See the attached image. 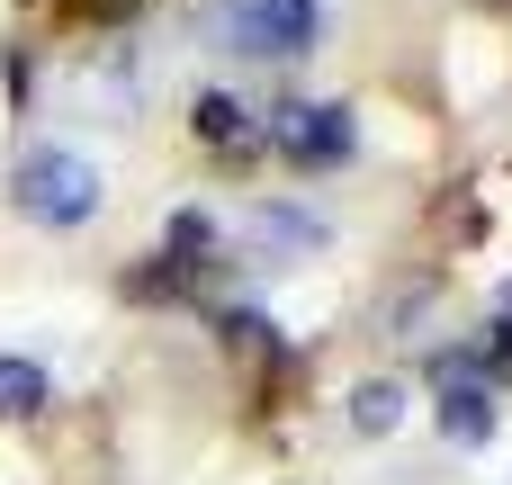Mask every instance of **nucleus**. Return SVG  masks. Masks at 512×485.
Returning a JSON list of instances; mask_svg holds the SVG:
<instances>
[{
  "label": "nucleus",
  "instance_id": "f257e3e1",
  "mask_svg": "<svg viewBox=\"0 0 512 485\" xmlns=\"http://www.w3.org/2000/svg\"><path fill=\"white\" fill-rule=\"evenodd\" d=\"M18 207H27L36 225H90V216H99V171H90L81 153L45 144V153L18 162Z\"/></svg>",
  "mask_w": 512,
  "mask_h": 485
},
{
  "label": "nucleus",
  "instance_id": "f03ea898",
  "mask_svg": "<svg viewBox=\"0 0 512 485\" xmlns=\"http://www.w3.org/2000/svg\"><path fill=\"white\" fill-rule=\"evenodd\" d=\"M270 144H279L297 171H333V162H351L360 126H351V108H342V99H288V108H279V126H270Z\"/></svg>",
  "mask_w": 512,
  "mask_h": 485
},
{
  "label": "nucleus",
  "instance_id": "7ed1b4c3",
  "mask_svg": "<svg viewBox=\"0 0 512 485\" xmlns=\"http://www.w3.org/2000/svg\"><path fill=\"white\" fill-rule=\"evenodd\" d=\"M315 0H243L234 9V45H252V54H270V63H288V54H306L315 45Z\"/></svg>",
  "mask_w": 512,
  "mask_h": 485
},
{
  "label": "nucleus",
  "instance_id": "20e7f679",
  "mask_svg": "<svg viewBox=\"0 0 512 485\" xmlns=\"http://www.w3.org/2000/svg\"><path fill=\"white\" fill-rule=\"evenodd\" d=\"M441 432H450L459 450H477V441L495 432V387H486L477 360H441Z\"/></svg>",
  "mask_w": 512,
  "mask_h": 485
},
{
  "label": "nucleus",
  "instance_id": "39448f33",
  "mask_svg": "<svg viewBox=\"0 0 512 485\" xmlns=\"http://www.w3.org/2000/svg\"><path fill=\"white\" fill-rule=\"evenodd\" d=\"M189 126H198V144H207V153H252V144H261V126H252V108H243L234 90H198Z\"/></svg>",
  "mask_w": 512,
  "mask_h": 485
},
{
  "label": "nucleus",
  "instance_id": "423d86ee",
  "mask_svg": "<svg viewBox=\"0 0 512 485\" xmlns=\"http://www.w3.org/2000/svg\"><path fill=\"white\" fill-rule=\"evenodd\" d=\"M45 396H54V387H45V369H36L27 351H9V360H0V423H27V414H45Z\"/></svg>",
  "mask_w": 512,
  "mask_h": 485
},
{
  "label": "nucleus",
  "instance_id": "0eeeda50",
  "mask_svg": "<svg viewBox=\"0 0 512 485\" xmlns=\"http://www.w3.org/2000/svg\"><path fill=\"white\" fill-rule=\"evenodd\" d=\"M396 423H405V387H396V378H360V387H351V432L378 441V432H396Z\"/></svg>",
  "mask_w": 512,
  "mask_h": 485
},
{
  "label": "nucleus",
  "instance_id": "6e6552de",
  "mask_svg": "<svg viewBox=\"0 0 512 485\" xmlns=\"http://www.w3.org/2000/svg\"><path fill=\"white\" fill-rule=\"evenodd\" d=\"M252 234H261L270 252H315V243H324V225L297 216V207H252Z\"/></svg>",
  "mask_w": 512,
  "mask_h": 485
},
{
  "label": "nucleus",
  "instance_id": "1a4fd4ad",
  "mask_svg": "<svg viewBox=\"0 0 512 485\" xmlns=\"http://www.w3.org/2000/svg\"><path fill=\"white\" fill-rule=\"evenodd\" d=\"M225 342H234L243 360H270V351H279V333H270V315H225Z\"/></svg>",
  "mask_w": 512,
  "mask_h": 485
},
{
  "label": "nucleus",
  "instance_id": "9d476101",
  "mask_svg": "<svg viewBox=\"0 0 512 485\" xmlns=\"http://www.w3.org/2000/svg\"><path fill=\"white\" fill-rule=\"evenodd\" d=\"M495 360H504V369H512V315H504V324H495Z\"/></svg>",
  "mask_w": 512,
  "mask_h": 485
}]
</instances>
